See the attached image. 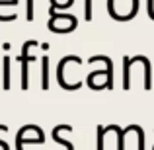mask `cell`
I'll list each match as a JSON object with an SVG mask.
<instances>
[{
  "label": "cell",
  "mask_w": 154,
  "mask_h": 150,
  "mask_svg": "<svg viewBox=\"0 0 154 150\" xmlns=\"http://www.w3.org/2000/svg\"><path fill=\"white\" fill-rule=\"evenodd\" d=\"M139 0H109V14L115 20H129L135 16Z\"/></svg>",
  "instance_id": "cell-1"
},
{
  "label": "cell",
  "mask_w": 154,
  "mask_h": 150,
  "mask_svg": "<svg viewBox=\"0 0 154 150\" xmlns=\"http://www.w3.org/2000/svg\"><path fill=\"white\" fill-rule=\"evenodd\" d=\"M76 18L68 14H57L55 8H51V20H49V29L57 31V33H66V31H72L76 27Z\"/></svg>",
  "instance_id": "cell-2"
},
{
  "label": "cell",
  "mask_w": 154,
  "mask_h": 150,
  "mask_svg": "<svg viewBox=\"0 0 154 150\" xmlns=\"http://www.w3.org/2000/svg\"><path fill=\"white\" fill-rule=\"evenodd\" d=\"M37 45V43L35 41H27L26 45H23V51H22V57H20V59H22V88L23 90H27V74H29V70H27V63H29L31 60V57L27 55V49H29V47H35Z\"/></svg>",
  "instance_id": "cell-3"
},
{
  "label": "cell",
  "mask_w": 154,
  "mask_h": 150,
  "mask_svg": "<svg viewBox=\"0 0 154 150\" xmlns=\"http://www.w3.org/2000/svg\"><path fill=\"white\" fill-rule=\"evenodd\" d=\"M41 88L47 90L49 88V59L43 55V60H41Z\"/></svg>",
  "instance_id": "cell-4"
},
{
  "label": "cell",
  "mask_w": 154,
  "mask_h": 150,
  "mask_svg": "<svg viewBox=\"0 0 154 150\" xmlns=\"http://www.w3.org/2000/svg\"><path fill=\"white\" fill-rule=\"evenodd\" d=\"M123 90H129L131 82H129V70H131V59L129 57H123Z\"/></svg>",
  "instance_id": "cell-5"
},
{
  "label": "cell",
  "mask_w": 154,
  "mask_h": 150,
  "mask_svg": "<svg viewBox=\"0 0 154 150\" xmlns=\"http://www.w3.org/2000/svg\"><path fill=\"white\" fill-rule=\"evenodd\" d=\"M4 88H10V59L6 57V60H4Z\"/></svg>",
  "instance_id": "cell-6"
},
{
  "label": "cell",
  "mask_w": 154,
  "mask_h": 150,
  "mask_svg": "<svg viewBox=\"0 0 154 150\" xmlns=\"http://www.w3.org/2000/svg\"><path fill=\"white\" fill-rule=\"evenodd\" d=\"M103 136H105V129L98 127V150H103Z\"/></svg>",
  "instance_id": "cell-7"
},
{
  "label": "cell",
  "mask_w": 154,
  "mask_h": 150,
  "mask_svg": "<svg viewBox=\"0 0 154 150\" xmlns=\"http://www.w3.org/2000/svg\"><path fill=\"white\" fill-rule=\"evenodd\" d=\"M135 133H137V136H139V150H144V136H143V129L135 125Z\"/></svg>",
  "instance_id": "cell-8"
},
{
  "label": "cell",
  "mask_w": 154,
  "mask_h": 150,
  "mask_svg": "<svg viewBox=\"0 0 154 150\" xmlns=\"http://www.w3.org/2000/svg\"><path fill=\"white\" fill-rule=\"evenodd\" d=\"M84 18H86V22L92 20V0H86V6H84Z\"/></svg>",
  "instance_id": "cell-9"
},
{
  "label": "cell",
  "mask_w": 154,
  "mask_h": 150,
  "mask_svg": "<svg viewBox=\"0 0 154 150\" xmlns=\"http://www.w3.org/2000/svg\"><path fill=\"white\" fill-rule=\"evenodd\" d=\"M51 2H53V8H57V6L59 8H66V6H70L72 0H51Z\"/></svg>",
  "instance_id": "cell-10"
},
{
  "label": "cell",
  "mask_w": 154,
  "mask_h": 150,
  "mask_svg": "<svg viewBox=\"0 0 154 150\" xmlns=\"http://www.w3.org/2000/svg\"><path fill=\"white\" fill-rule=\"evenodd\" d=\"M27 20H33V0H27Z\"/></svg>",
  "instance_id": "cell-11"
}]
</instances>
